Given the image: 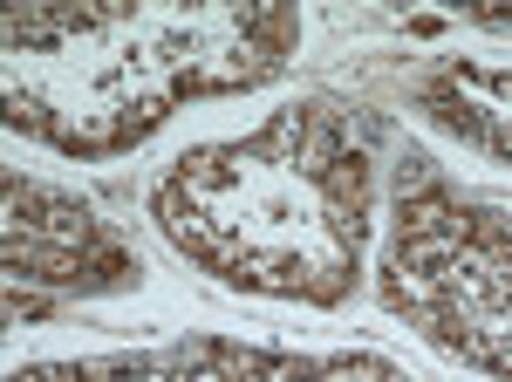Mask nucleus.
<instances>
[{"label": "nucleus", "instance_id": "f257e3e1", "mask_svg": "<svg viewBox=\"0 0 512 382\" xmlns=\"http://www.w3.org/2000/svg\"><path fill=\"white\" fill-rule=\"evenodd\" d=\"M158 239L205 280L335 314L369 280L376 144L335 96H294L239 137L185 144L144 198Z\"/></svg>", "mask_w": 512, "mask_h": 382}, {"label": "nucleus", "instance_id": "f03ea898", "mask_svg": "<svg viewBox=\"0 0 512 382\" xmlns=\"http://www.w3.org/2000/svg\"><path fill=\"white\" fill-rule=\"evenodd\" d=\"M294 55L301 7H14L0 116L69 164H110L185 103L280 82Z\"/></svg>", "mask_w": 512, "mask_h": 382}, {"label": "nucleus", "instance_id": "7ed1b4c3", "mask_svg": "<svg viewBox=\"0 0 512 382\" xmlns=\"http://www.w3.org/2000/svg\"><path fill=\"white\" fill-rule=\"evenodd\" d=\"M376 301L444 362L512 382V205L458 185L424 144H403Z\"/></svg>", "mask_w": 512, "mask_h": 382}, {"label": "nucleus", "instance_id": "20e7f679", "mask_svg": "<svg viewBox=\"0 0 512 382\" xmlns=\"http://www.w3.org/2000/svg\"><path fill=\"white\" fill-rule=\"evenodd\" d=\"M7 382H417L376 348H280L246 335H178L151 348H103L62 362H21Z\"/></svg>", "mask_w": 512, "mask_h": 382}, {"label": "nucleus", "instance_id": "39448f33", "mask_svg": "<svg viewBox=\"0 0 512 382\" xmlns=\"http://www.w3.org/2000/svg\"><path fill=\"white\" fill-rule=\"evenodd\" d=\"M7 246L0 267L7 287H48V294H76V301H110V294H137L144 287V253L137 239L103 219L82 191L48 185L35 171L7 164Z\"/></svg>", "mask_w": 512, "mask_h": 382}, {"label": "nucleus", "instance_id": "423d86ee", "mask_svg": "<svg viewBox=\"0 0 512 382\" xmlns=\"http://www.w3.org/2000/svg\"><path fill=\"white\" fill-rule=\"evenodd\" d=\"M403 103L444 144L478 151V157H492V164H512V62L431 55L417 76L403 82Z\"/></svg>", "mask_w": 512, "mask_h": 382}, {"label": "nucleus", "instance_id": "0eeeda50", "mask_svg": "<svg viewBox=\"0 0 512 382\" xmlns=\"http://www.w3.org/2000/svg\"><path fill=\"white\" fill-rule=\"evenodd\" d=\"M465 21H478V28H512V7H465Z\"/></svg>", "mask_w": 512, "mask_h": 382}]
</instances>
